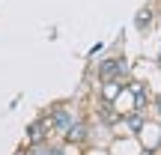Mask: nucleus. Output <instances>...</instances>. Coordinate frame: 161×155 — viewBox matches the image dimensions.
I'll use <instances>...</instances> for the list:
<instances>
[{"mask_svg": "<svg viewBox=\"0 0 161 155\" xmlns=\"http://www.w3.org/2000/svg\"><path fill=\"white\" fill-rule=\"evenodd\" d=\"M158 63H161V48H158Z\"/></svg>", "mask_w": 161, "mask_h": 155, "instance_id": "1a4fd4ad", "label": "nucleus"}, {"mask_svg": "<svg viewBox=\"0 0 161 155\" xmlns=\"http://www.w3.org/2000/svg\"><path fill=\"white\" fill-rule=\"evenodd\" d=\"M152 119H158V122H161V90L152 96Z\"/></svg>", "mask_w": 161, "mask_h": 155, "instance_id": "0eeeda50", "label": "nucleus"}, {"mask_svg": "<svg viewBox=\"0 0 161 155\" xmlns=\"http://www.w3.org/2000/svg\"><path fill=\"white\" fill-rule=\"evenodd\" d=\"M102 48H104V42H98V45H92V48H90V57H96V54L102 51Z\"/></svg>", "mask_w": 161, "mask_h": 155, "instance_id": "6e6552de", "label": "nucleus"}, {"mask_svg": "<svg viewBox=\"0 0 161 155\" xmlns=\"http://www.w3.org/2000/svg\"><path fill=\"white\" fill-rule=\"evenodd\" d=\"M45 140H51V131H48V125H45V116L39 113L27 125V131H24V146H36V143H45Z\"/></svg>", "mask_w": 161, "mask_h": 155, "instance_id": "20e7f679", "label": "nucleus"}, {"mask_svg": "<svg viewBox=\"0 0 161 155\" xmlns=\"http://www.w3.org/2000/svg\"><path fill=\"white\" fill-rule=\"evenodd\" d=\"M110 155H116V152H110Z\"/></svg>", "mask_w": 161, "mask_h": 155, "instance_id": "9d476101", "label": "nucleus"}, {"mask_svg": "<svg viewBox=\"0 0 161 155\" xmlns=\"http://www.w3.org/2000/svg\"><path fill=\"white\" fill-rule=\"evenodd\" d=\"M128 92H131L134 98V110H140V113H149L152 108V92H149V84L146 80H128Z\"/></svg>", "mask_w": 161, "mask_h": 155, "instance_id": "7ed1b4c3", "label": "nucleus"}, {"mask_svg": "<svg viewBox=\"0 0 161 155\" xmlns=\"http://www.w3.org/2000/svg\"><path fill=\"white\" fill-rule=\"evenodd\" d=\"M155 15H158L155 3L140 6V9H137V15H134V30H137V33H149V30H152V24H155Z\"/></svg>", "mask_w": 161, "mask_h": 155, "instance_id": "39448f33", "label": "nucleus"}, {"mask_svg": "<svg viewBox=\"0 0 161 155\" xmlns=\"http://www.w3.org/2000/svg\"><path fill=\"white\" fill-rule=\"evenodd\" d=\"M146 119H149V113L131 110V113H125V116H122V125H119V128H125V137H137V134H140V128L146 125Z\"/></svg>", "mask_w": 161, "mask_h": 155, "instance_id": "423d86ee", "label": "nucleus"}, {"mask_svg": "<svg viewBox=\"0 0 161 155\" xmlns=\"http://www.w3.org/2000/svg\"><path fill=\"white\" fill-rule=\"evenodd\" d=\"M72 108H75V98H66V102L51 104V108L42 110V116H45V125H48V131H51V137H54V134H57V137H63V134L69 131V125L78 119Z\"/></svg>", "mask_w": 161, "mask_h": 155, "instance_id": "f03ea898", "label": "nucleus"}, {"mask_svg": "<svg viewBox=\"0 0 161 155\" xmlns=\"http://www.w3.org/2000/svg\"><path fill=\"white\" fill-rule=\"evenodd\" d=\"M92 78L96 84H128L131 80V66L122 54H114V57H104L92 66Z\"/></svg>", "mask_w": 161, "mask_h": 155, "instance_id": "f257e3e1", "label": "nucleus"}]
</instances>
